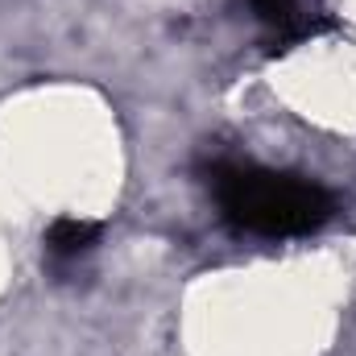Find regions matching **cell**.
<instances>
[{"label":"cell","instance_id":"obj_1","mask_svg":"<svg viewBox=\"0 0 356 356\" xmlns=\"http://www.w3.org/2000/svg\"><path fill=\"white\" fill-rule=\"evenodd\" d=\"M211 199L224 216L228 228L249 232V236H311L323 224L336 220L340 203L336 195L302 175L269 170L257 162H236V158H216L207 170Z\"/></svg>","mask_w":356,"mask_h":356},{"label":"cell","instance_id":"obj_2","mask_svg":"<svg viewBox=\"0 0 356 356\" xmlns=\"http://www.w3.org/2000/svg\"><path fill=\"white\" fill-rule=\"evenodd\" d=\"M253 17L266 25V46L269 50H290L302 46L319 33H327L336 21L319 8H307L302 0H249Z\"/></svg>","mask_w":356,"mask_h":356},{"label":"cell","instance_id":"obj_3","mask_svg":"<svg viewBox=\"0 0 356 356\" xmlns=\"http://www.w3.org/2000/svg\"><path fill=\"white\" fill-rule=\"evenodd\" d=\"M99 236H104V224H95V220H83V216H58L50 228H46V257L54 261V266H71V261H79V257H88L91 249L99 245Z\"/></svg>","mask_w":356,"mask_h":356}]
</instances>
